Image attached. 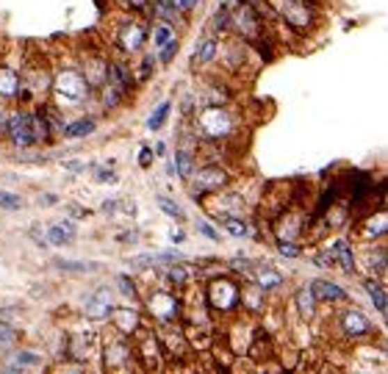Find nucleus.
I'll use <instances>...</instances> for the list:
<instances>
[{
    "mask_svg": "<svg viewBox=\"0 0 388 374\" xmlns=\"http://www.w3.org/2000/svg\"><path fill=\"white\" fill-rule=\"evenodd\" d=\"M241 131V117L227 103H205L192 111V133L197 139L230 142Z\"/></svg>",
    "mask_w": 388,
    "mask_h": 374,
    "instance_id": "obj_1",
    "label": "nucleus"
},
{
    "mask_svg": "<svg viewBox=\"0 0 388 374\" xmlns=\"http://www.w3.org/2000/svg\"><path fill=\"white\" fill-rule=\"evenodd\" d=\"M50 97H53V106L64 114V111L81 108L86 100H92L95 97V86L86 81V75L81 70L61 67L50 78Z\"/></svg>",
    "mask_w": 388,
    "mask_h": 374,
    "instance_id": "obj_2",
    "label": "nucleus"
},
{
    "mask_svg": "<svg viewBox=\"0 0 388 374\" xmlns=\"http://www.w3.org/2000/svg\"><path fill=\"white\" fill-rule=\"evenodd\" d=\"M202 300L213 319H230L241 314V283L230 275H216L202 286Z\"/></svg>",
    "mask_w": 388,
    "mask_h": 374,
    "instance_id": "obj_3",
    "label": "nucleus"
},
{
    "mask_svg": "<svg viewBox=\"0 0 388 374\" xmlns=\"http://www.w3.org/2000/svg\"><path fill=\"white\" fill-rule=\"evenodd\" d=\"M227 31L247 42L250 47H255L258 42L266 39V19H264V6L261 3H244L236 0V8H230V19H227Z\"/></svg>",
    "mask_w": 388,
    "mask_h": 374,
    "instance_id": "obj_4",
    "label": "nucleus"
},
{
    "mask_svg": "<svg viewBox=\"0 0 388 374\" xmlns=\"http://www.w3.org/2000/svg\"><path fill=\"white\" fill-rule=\"evenodd\" d=\"M142 308L153 319L156 327L175 325V322H181V314H184V297L167 286H150L142 297Z\"/></svg>",
    "mask_w": 388,
    "mask_h": 374,
    "instance_id": "obj_5",
    "label": "nucleus"
},
{
    "mask_svg": "<svg viewBox=\"0 0 388 374\" xmlns=\"http://www.w3.org/2000/svg\"><path fill=\"white\" fill-rule=\"evenodd\" d=\"M233 181H236L233 170H227L222 161H202V167H194L192 178L186 181V186H189V194H192L194 202H202L208 194L230 186Z\"/></svg>",
    "mask_w": 388,
    "mask_h": 374,
    "instance_id": "obj_6",
    "label": "nucleus"
},
{
    "mask_svg": "<svg viewBox=\"0 0 388 374\" xmlns=\"http://www.w3.org/2000/svg\"><path fill=\"white\" fill-rule=\"evenodd\" d=\"M266 6L280 22H286L297 33H311L319 22V11L314 0H266Z\"/></svg>",
    "mask_w": 388,
    "mask_h": 374,
    "instance_id": "obj_7",
    "label": "nucleus"
},
{
    "mask_svg": "<svg viewBox=\"0 0 388 374\" xmlns=\"http://www.w3.org/2000/svg\"><path fill=\"white\" fill-rule=\"evenodd\" d=\"M100 366L106 372H128V369H139L136 364V352H134V341L120 336V333H111L108 339L100 341Z\"/></svg>",
    "mask_w": 388,
    "mask_h": 374,
    "instance_id": "obj_8",
    "label": "nucleus"
},
{
    "mask_svg": "<svg viewBox=\"0 0 388 374\" xmlns=\"http://www.w3.org/2000/svg\"><path fill=\"white\" fill-rule=\"evenodd\" d=\"M333 325H336V330H339V336L344 341L361 344V341H372L375 339V325L358 308H341L333 316Z\"/></svg>",
    "mask_w": 388,
    "mask_h": 374,
    "instance_id": "obj_9",
    "label": "nucleus"
},
{
    "mask_svg": "<svg viewBox=\"0 0 388 374\" xmlns=\"http://www.w3.org/2000/svg\"><path fill=\"white\" fill-rule=\"evenodd\" d=\"M145 44H147V25H145L139 17H134V14L125 17V19L120 22L117 33H114V47L120 50V56L131 58V56L142 53Z\"/></svg>",
    "mask_w": 388,
    "mask_h": 374,
    "instance_id": "obj_10",
    "label": "nucleus"
},
{
    "mask_svg": "<svg viewBox=\"0 0 388 374\" xmlns=\"http://www.w3.org/2000/svg\"><path fill=\"white\" fill-rule=\"evenodd\" d=\"M134 352H136V364L139 369H161L164 366V352H161V344H159V333L150 330L147 325H142L134 336Z\"/></svg>",
    "mask_w": 388,
    "mask_h": 374,
    "instance_id": "obj_11",
    "label": "nucleus"
},
{
    "mask_svg": "<svg viewBox=\"0 0 388 374\" xmlns=\"http://www.w3.org/2000/svg\"><path fill=\"white\" fill-rule=\"evenodd\" d=\"M100 350V336L92 327L83 330H72L67 336V358H72L75 364H89Z\"/></svg>",
    "mask_w": 388,
    "mask_h": 374,
    "instance_id": "obj_12",
    "label": "nucleus"
},
{
    "mask_svg": "<svg viewBox=\"0 0 388 374\" xmlns=\"http://www.w3.org/2000/svg\"><path fill=\"white\" fill-rule=\"evenodd\" d=\"M255 322L247 314H236L230 316V330H227V350L233 355H247L252 339H255Z\"/></svg>",
    "mask_w": 388,
    "mask_h": 374,
    "instance_id": "obj_13",
    "label": "nucleus"
},
{
    "mask_svg": "<svg viewBox=\"0 0 388 374\" xmlns=\"http://www.w3.org/2000/svg\"><path fill=\"white\" fill-rule=\"evenodd\" d=\"M247 280L250 283H255L261 291H280L283 286H286V277L269 263V261H252V266H250V272H247Z\"/></svg>",
    "mask_w": 388,
    "mask_h": 374,
    "instance_id": "obj_14",
    "label": "nucleus"
},
{
    "mask_svg": "<svg viewBox=\"0 0 388 374\" xmlns=\"http://www.w3.org/2000/svg\"><path fill=\"white\" fill-rule=\"evenodd\" d=\"M111 308H114V288H108V286L95 288L83 300V316H89L92 322H106Z\"/></svg>",
    "mask_w": 388,
    "mask_h": 374,
    "instance_id": "obj_15",
    "label": "nucleus"
},
{
    "mask_svg": "<svg viewBox=\"0 0 388 374\" xmlns=\"http://www.w3.org/2000/svg\"><path fill=\"white\" fill-rule=\"evenodd\" d=\"M106 322L111 325V333H120V336H125V339H131V336L145 325L142 314H139L136 308H128V305H114Z\"/></svg>",
    "mask_w": 388,
    "mask_h": 374,
    "instance_id": "obj_16",
    "label": "nucleus"
},
{
    "mask_svg": "<svg viewBox=\"0 0 388 374\" xmlns=\"http://www.w3.org/2000/svg\"><path fill=\"white\" fill-rule=\"evenodd\" d=\"M328 252H330L333 263L341 272H347V275H355L358 272V255H355L350 238H333V244H328Z\"/></svg>",
    "mask_w": 388,
    "mask_h": 374,
    "instance_id": "obj_17",
    "label": "nucleus"
},
{
    "mask_svg": "<svg viewBox=\"0 0 388 374\" xmlns=\"http://www.w3.org/2000/svg\"><path fill=\"white\" fill-rule=\"evenodd\" d=\"M388 233V222H386V208L380 202L378 213H369L366 219H361V227H358V238L372 244V241H383Z\"/></svg>",
    "mask_w": 388,
    "mask_h": 374,
    "instance_id": "obj_18",
    "label": "nucleus"
},
{
    "mask_svg": "<svg viewBox=\"0 0 388 374\" xmlns=\"http://www.w3.org/2000/svg\"><path fill=\"white\" fill-rule=\"evenodd\" d=\"M308 286H311V291H314V297H316L319 305H339V302H347V300H350V294H347L339 283H333V280L316 277V280H311Z\"/></svg>",
    "mask_w": 388,
    "mask_h": 374,
    "instance_id": "obj_19",
    "label": "nucleus"
},
{
    "mask_svg": "<svg viewBox=\"0 0 388 374\" xmlns=\"http://www.w3.org/2000/svg\"><path fill=\"white\" fill-rule=\"evenodd\" d=\"M192 266H186L184 261H172V263H167V269L161 272V286H167V288H172V291H186L189 286H192Z\"/></svg>",
    "mask_w": 388,
    "mask_h": 374,
    "instance_id": "obj_20",
    "label": "nucleus"
},
{
    "mask_svg": "<svg viewBox=\"0 0 388 374\" xmlns=\"http://www.w3.org/2000/svg\"><path fill=\"white\" fill-rule=\"evenodd\" d=\"M22 75L14 64H0V103H17Z\"/></svg>",
    "mask_w": 388,
    "mask_h": 374,
    "instance_id": "obj_21",
    "label": "nucleus"
},
{
    "mask_svg": "<svg viewBox=\"0 0 388 374\" xmlns=\"http://www.w3.org/2000/svg\"><path fill=\"white\" fill-rule=\"evenodd\" d=\"M294 308H297V316L302 322H314L319 316V302H316V297H314V291H311L308 283L297 286V291H294Z\"/></svg>",
    "mask_w": 388,
    "mask_h": 374,
    "instance_id": "obj_22",
    "label": "nucleus"
},
{
    "mask_svg": "<svg viewBox=\"0 0 388 374\" xmlns=\"http://www.w3.org/2000/svg\"><path fill=\"white\" fill-rule=\"evenodd\" d=\"M264 305H266V291H261L255 283L241 286V314H247V316H258V314L266 311Z\"/></svg>",
    "mask_w": 388,
    "mask_h": 374,
    "instance_id": "obj_23",
    "label": "nucleus"
},
{
    "mask_svg": "<svg viewBox=\"0 0 388 374\" xmlns=\"http://www.w3.org/2000/svg\"><path fill=\"white\" fill-rule=\"evenodd\" d=\"M83 75H86V81L95 86V92H97V86L106 81V75H108V58L106 56H100V53H95V56H86L83 58V70H81Z\"/></svg>",
    "mask_w": 388,
    "mask_h": 374,
    "instance_id": "obj_24",
    "label": "nucleus"
},
{
    "mask_svg": "<svg viewBox=\"0 0 388 374\" xmlns=\"http://www.w3.org/2000/svg\"><path fill=\"white\" fill-rule=\"evenodd\" d=\"M219 58V39L211 33V36H205L200 44H197V50H194L192 56V67H208V64H213Z\"/></svg>",
    "mask_w": 388,
    "mask_h": 374,
    "instance_id": "obj_25",
    "label": "nucleus"
},
{
    "mask_svg": "<svg viewBox=\"0 0 388 374\" xmlns=\"http://www.w3.org/2000/svg\"><path fill=\"white\" fill-rule=\"evenodd\" d=\"M97 131V120H92V117H81V120H75V122H67V125H61V136L64 139H86V136H92Z\"/></svg>",
    "mask_w": 388,
    "mask_h": 374,
    "instance_id": "obj_26",
    "label": "nucleus"
},
{
    "mask_svg": "<svg viewBox=\"0 0 388 374\" xmlns=\"http://www.w3.org/2000/svg\"><path fill=\"white\" fill-rule=\"evenodd\" d=\"M175 175L186 184L189 178H192V172H194V167H197V156H194V150H189V147H178L175 150Z\"/></svg>",
    "mask_w": 388,
    "mask_h": 374,
    "instance_id": "obj_27",
    "label": "nucleus"
},
{
    "mask_svg": "<svg viewBox=\"0 0 388 374\" xmlns=\"http://www.w3.org/2000/svg\"><path fill=\"white\" fill-rule=\"evenodd\" d=\"M364 288H366L369 300L375 302L378 314H380V316H386V311H388V297H386V286H383V280H380V277H366V280H364Z\"/></svg>",
    "mask_w": 388,
    "mask_h": 374,
    "instance_id": "obj_28",
    "label": "nucleus"
},
{
    "mask_svg": "<svg viewBox=\"0 0 388 374\" xmlns=\"http://www.w3.org/2000/svg\"><path fill=\"white\" fill-rule=\"evenodd\" d=\"M386 275V244L378 247V252L366 250V277H383Z\"/></svg>",
    "mask_w": 388,
    "mask_h": 374,
    "instance_id": "obj_29",
    "label": "nucleus"
},
{
    "mask_svg": "<svg viewBox=\"0 0 388 374\" xmlns=\"http://www.w3.org/2000/svg\"><path fill=\"white\" fill-rule=\"evenodd\" d=\"M216 222H219V225L225 227V233H230L233 238L250 236V222H247V216H219Z\"/></svg>",
    "mask_w": 388,
    "mask_h": 374,
    "instance_id": "obj_30",
    "label": "nucleus"
},
{
    "mask_svg": "<svg viewBox=\"0 0 388 374\" xmlns=\"http://www.w3.org/2000/svg\"><path fill=\"white\" fill-rule=\"evenodd\" d=\"M227 19H230V3H222L213 14H211V33L216 36V33H227Z\"/></svg>",
    "mask_w": 388,
    "mask_h": 374,
    "instance_id": "obj_31",
    "label": "nucleus"
},
{
    "mask_svg": "<svg viewBox=\"0 0 388 374\" xmlns=\"http://www.w3.org/2000/svg\"><path fill=\"white\" fill-rule=\"evenodd\" d=\"M170 111H172V100L159 103V108H156L153 117L147 120V128H150V131H161V128L167 125V120H170Z\"/></svg>",
    "mask_w": 388,
    "mask_h": 374,
    "instance_id": "obj_32",
    "label": "nucleus"
},
{
    "mask_svg": "<svg viewBox=\"0 0 388 374\" xmlns=\"http://www.w3.org/2000/svg\"><path fill=\"white\" fill-rule=\"evenodd\" d=\"M156 202H159V208H161L167 216H172V219H178V222H184V219H186V211H184L175 200H170L167 194H159V197H156Z\"/></svg>",
    "mask_w": 388,
    "mask_h": 374,
    "instance_id": "obj_33",
    "label": "nucleus"
},
{
    "mask_svg": "<svg viewBox=\"0 0 388 374\" xmlns=\"http://www.w3.org/2000/svg\"><path fill=\"white\" fill-rule=\"evenodd\" d=\"M56 269L61 272H70V275H89V272H97L95 263H83V261H53Z\"/></svg>",
    "mask_w": 388,
    "mask_h": 374,
    "instance_id": "obj_34",
    "label": "nucleus"
},
{
    "mask_svg": "<svg viewBox=\"0 0 388 374\" xmlns=\"http://www.w3.org/2000/svg\"><path fill=\"white\" fill-rule=\"evenodd\" d=\"M172 36H178V33H175V25H170V22H159V25L153 28V44H156V47L167 44Z\"/></svg>",
    "mask_w": 388,
    "mask_h": 374,
    "instance_id": "obj_35",
    "label": "nucleus"
},
{
    "mask_svg": "<svg viewBox=\"0 0 388 374\" xmlns=\"http://www.w3.org/2000/svg\"><path fill=\"white\" fill-rule=\"evenodd\" d=\"M178 50H181V39H178V36H172L167 44H161V47H159V56H156V61H161V64H170V61L178 56Z\"/></svg>",
    "mask_w": 388,
    "mask_h": 374,
    "instance_id": "obj_36",
    "label": "nucleus"
},
{
    "mask_svg": "<svg viewBox=\"0 0 388 374\" xmlns=\"http://www.w3.org/2000/svg\"><path fill=\"white\" fill-rule=\"evenodd\" d=\"M153 72H156V58L147 53L145 58H142V64H139V70L134 72L136 75V83H147L150 78H153Z\"/></svg>",
    "mask_w": 388,
    "mask_h": 374,
    "instance_id": "obj_37",
    "label": "nucleus"
},
{
    "mask_svg": "<svg viewBox=\"0 0 388 374\" xmlns=\"http://www.w3.org/2000/svg\"><path fill=\"white\" fill-rule=\"evenodd\" d=\"M72 241V233H67L61 225H53L50 230H47V244H53V247H64V244H70Z\"/></svg>",
    "mask_w": 388,
    "mask_h": 374,
    "instance_id": "obj_38",
    "label": "nucleus"
},
{
    "mask_svg": "<svg viewBox=\"0 0 388 374\" xmlns=\"http://www.w3.org/2000/svg\"><path fill=\"white\" fill-rule=\"evenodd\" d=\"M14 366H42V358L36 352H28V350H17L14 352Z\"/></svg>",
    "mask_w": 388,
    "mask_h": 374,
    "instance_id": "obj_39",
    "label": "nucleus"
},
{
    "mask_svg": "<svg viewBox=\"0 0 388 374\" xmlns=\"http://www.w3.org/2000/svg\"><path fill=\"white\" fill-rule=\"evenodd\" d=\"M275 247H277V252H280L283 258H297V255H302V247H300L297 241H275Z\"/></svg>",
    "mask_w": 388,
    "mask_h": 374,
    "instance_id": "obj_40",
    "label": "nucleus"
},
{
    "mask_svg": "<svg viewBox=\"0 0 388 374\" xmlns=\"http://www.w3.org/2000/svg\"><path fill=\"white\" fill-rule=\"evenodd\" d=\"M311 261H314L319 269H333V266H336V263H333V258H330V252H328V247H325V250L311 252Z\"/></svg>",
    "mask_w": 388,
    "mask_h": 374,
    "instance_id": "obj_41",
    "label": "nucleus"
},
{
    "mask_svg": "<svg viewBox=\"0 0 388 374\" xmlns=\"http://www.w3.org/2000/svg\"><path fill=\"white\" fill-rule=\"evenodd\" d=\"M22 205V200L14 194V191H3L0 188V208H6V211H17Z\"/></svg>",
    "mask_w": 388,
    "mask_h": 374,
    "instance_id": "obj_42",
    "label": "nucleus"
},
{
    "mask_svg": "<svg viewBox=\"0 0 388 374\" xmlns=\"http://www.w3.org/2000/svg\"><path fill=\"white\" fill-rule=\"evenodd\" d=\"M117 283H120V291H122L125 297H131V300H139V288H136V283H134L128 275H122Z\"/></svg>",
    "mask_w": 388,
    "mask_h": 374,
    "instance_id": "obj_43",
    "label": "nucleus"
},
{
    "mask_svg": "<svg viewBox=\"0 0 388 374\" xmlns=\"http://www.w3.org/2000/svg\"><path fill=\"white\" fill-rule=\"evenodd\" d=\"M197 233H202L205 238H211V241H219V230L216 227H211L208 222H197Z\"/></svg>",
    "mask_w": 388,
    "mask_h": 374,
    "instance_id": "obj_44",
    "label": "nucleus"
},
{
    "mask_svg": "<svg viewBox=\"0 0 388 374\" xmlns=\"http://www.w3.org/2000/svg\"><path fill=\"white\" fill-rule=\"evenodd\" d=\"M153 158H156V153H153L150 147H142V153H139V167H142V170H150V167H153Z\"/></svg>",
    "mask_w": 388,
    "mask_h": 374,
    "instance_id": "obj_45",
    "label": "nucleus"
},
{
    "mask_svg": "<svg viewBox=\"0 0 388 374\" xmlns=\"http://www.w3.org/2000/svg\"><path fill=\"white\" fill-rule=\"evenodd\" d=\"M95 178H97L100 184H117V181H120V178H117V172H114V170H106V167H100Z\"/></svg>",
    "mask_w": 388,
    "mask_h": 374,
    "instance_id": "obj_46",
    "label": "nucleus"
},
{
    "mask_svg": "<svg viewBox=\"0 0 388 374\" xmlns=\"http://www.w3.org/2000/svg\"><path fill=\"white\" fill-rule=\"evenodd\" d=\"M117 241L120 244H136L139 241V230H125V233L117 236Z\"/></svg>",
    "mask_w": 388,
    "mask_h": 374,
    "instance_id": "obj_47",
    "label": "nucleus"
},
{
    "mask_svg": "<svg viewBox=\"0 0 388 374\" xmlns=\"http://www.w3.org/2000/svg\"><path fill=\"white\" fill-rule=\"evenodd\" d=\"M197 3L200 0H175V8H178V14H189L197 8Z\"/></svg>",
    "mask_w": 388,
    "mask_h": 374,
    "instance_id": "obj_48",
    "label": "nucleus"
},
{
    "mask_svg": "<svg viewBox=\"0 0 388 374\" xmlns=\"http://www.w3.org/2000/svg\"><path fill=\"white\" fill-rule=\"evenodd\" d=\"M31 238H33V241H36L39 247H45V244H47V236H45V233H42L39 227H31Z\"/></svg>",
    "mask_w": 388,
    "mask_h": 374,
    "instance_id": "obj_49",
    "label": "nucleus"
},
{
    "mask_svg": "<svg viewBox=\"0 0 388 374\" xmlns=\"http://www.w3.org/2000/svg\"><path fill=\"white\" fill-rule=\"evenodd\" d=\"M64 167H67V170H72V172H83V170H86V164H81V161H67Z\"/></svg>",
    "mask_w": 388,
    "mask_h": 374,
    "instance_id": "obj_50",
    "label": "nucleus"
},
{
    "mask_svg": "<svg viewBox=\"0 0 388 374\" xmlns=\"http://www.w3.org/2000/svg\"><path fill=\"white\" fill-rule=\"evenodd\" d=\"M58 200H56V194H42L39 197V205H56Z\"/></svg>",
    "mask_w": 388,
    "mask_h": 374,
    "instance_id": "obj_51",
    "label": "nucleus"
},
{
    "mask_svg": "<svg viewBox=\"0 0 388 374\" xmlns=\"http://www.w3.org/2000/svg\"><path fill=\"white\" fill-rule=\"evenodd\" d=\"M58 225H61V227H64V230H67V233H72V236H75V225H72V222H70V219H61V222H58Z\"/></svg>",
    "mask_w": 388,
    "mask_h": 374,
    "instance_id": "obj_52",
    "label": "nucleus"
},
{
    "mask_svg": "<svg viewBox=\"0 0 388 374\" xmlns=\"http://www.w3.org/2000/svg\"><path fill=\"white\" fill-rule=\"evenodd\" d=\"M103 211H106V213H114V211H117V202H114V200H111V202H103Z\"/></svg>",
    "mask_w": 388,
    "mask_h": 374,
    "instance_id": "obj_53",
    "label": "nucleus"
},
{
    "mask_svg": "<svg viewBox=\"0 0 388 374\" xmlns=\"http://www.w3.org/2000/svg\"><path fill=\"white\" fill-rule=\"evenodd\" d=\"M184 238H186V236H184V230H172V241H175V244H181Z\"/></svg>",
    "mask_w": 388,
    "mask_h": 374,
    "instance_id": "obj_54",
    "label": "nucleus"
},
{
    "mask_svg": "<svg viewBox=\"0 0 388 374\" xmlns=\"http://www.w3.org/2000/svg\"><path fill=\"white\" fill-rule=\"evenodd\" d=\"M156 156H167V145H164V142L156 145Z\"/></svg>",
    "mask_w": 388,
    "mask_h": 374,
    "instance_id": "obj_55",
    "label": "nucleus"
},
{
    "mask_svg": "<svg viewBox=\"0 0 388 374\" xmlns=\"http://www.w3.org/2000/svg\"><path fill=\"white\" fill-rule=\"evenodd\" d=\"M6 330H8V327H6V325H3V322H0V336H3V333H6Z\"/></svg>",
    "mask_w": 388,
    "mask_h": 374,
    "instance_id": "obj_56",
    "label": "nucleus"
}]
</instances>
